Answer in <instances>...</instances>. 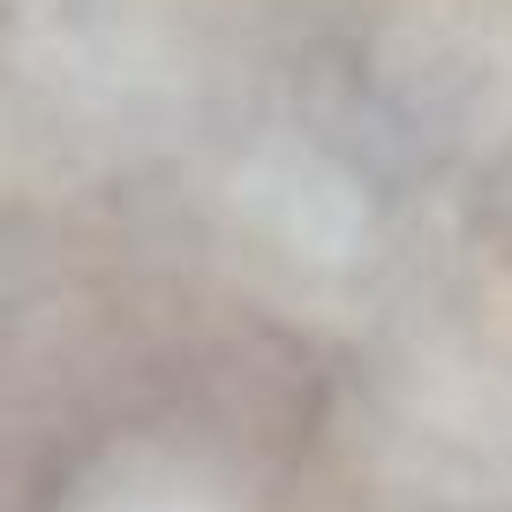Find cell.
Returning a JSON list of instances; mask_svg holds the SVG:
<instances>
[{"mask_svg": "<svg viewBox=\"0 0 512 512\" xmlns=\"http://www.w3.org/2000/svg\"><path fill=\"white\" fill-rule=\"evenodd\" d=\"M98 512H211V505H196V497H181V490H136V497H113V505H98Z\"/></svg>", "mask_w": 512, "mask_h": 512, "instance_id": "obj_1", "label": "cell"}]
</instances>
